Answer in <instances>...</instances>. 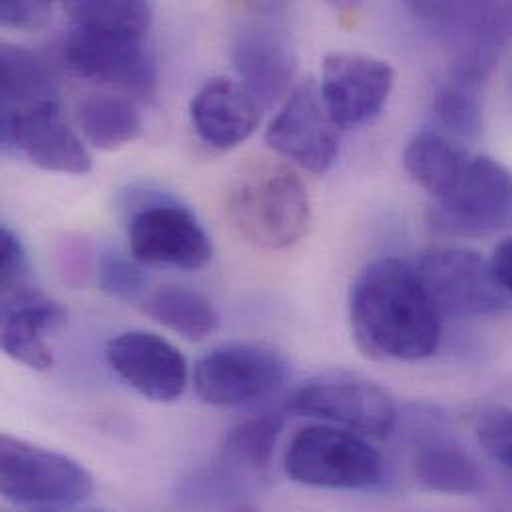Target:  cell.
I'll return each instance as SVG.
<instances>
[{"mask_svg":"<svg viewBox=\"0 0 512 512\" xmlns=\"http://www.w3.org/2000/svg\"><path fill=\"white\" fill-rule=\"evenodd\" d=\"M32 289L30 261L20 238L8 228H0V293L2 299Z\"/></svg>","mask_w":512,"mask_h":512,"instance_id":"484cf974","label":"cell"},{"mask_svg":"<svg viewBox=\"0 0 512 512\" xmlns=\"http://www.w3.org/2000/svg\"><path fill=\"white\" fill-rule=\"evenodd\" d=\"M509 2H511V8H512V0H509Z\"/></svg>","mask_w":512,"mask_h":512,"instance_id":"1f68e13d","label":"cell"},{"mask_svg":"<svg viewBox=\"0 0 512 512\" xmlns=\"http://www.w3.org/2000/svg\"><path fill=\"white\" fill-rule=\"evenodd\" d=\"M261 110L252 92L230 78L208 80L190 106L200 140L220 152L240 146L256 132Z\"/></svg>","mask_w":512,"mask_h":512,"instance_id":"2e32d148","label":"cell"},{"mask_svg":"<svg viewBox=\"0 0 512 512\" xmlns=\"http://www.w3.org/2000/svg\"><path fill=\"white\" fill-rule=\"evenodd\" d=\"M146 311L188 341H204L220 327V315L212 301L186 285H162L152 293Z\"/></svg>","mask_w":512,"mask_h":512,"instance_id":"44dd1931","label":"cell"},{"mask_svg":"<svg viewBox=\"0 0 512 512\" xmlns=\"http://www.w3.org/2000/svg\"><path fill=\"white\" fill-rule=\"evenodd\" d=\"M285 473L307 487L369 491L383 483L385 461L361 437L315 425L293 437L285 453Z\"/></svg>","mask_w":512,"mask_h":512,"instance_id":"277c9868","label":"cell"},{"mask_svg":"<svg viewBox=\"0 0 512 512\" xmlns=\"http://www.w3.org/2000/svg\"><path fill=\"white\" fill-rule=\"evenodd\" d=\"M483 76L455 70L433 98V118L445 136L473 140L483 128Z\"/></svg>","mask_w":512,"mask_h":512,"instance_id":"7402d4cb","label":"cell"},{"mask_svg":"<svg viewBox=\"0 0 512 512\" xmlns=\"http://www.w3.org/2000/svg\"><path fill=\"white\" fill-rule=\"evenodd\" d=\"M0 138L34 166L60 174H86L92 168L88 150L68 126L58 86L2 96Z\"/></svg>","mask_w":512,"mask_h":512,"instance_id":"3957f363","label":"cell"},{"mask_svg":"<svg viewBox=\"0 0 512 512\" xmlns=\"http://www.w3.org/2000/svg\"><path fill=\"white\" fill-rule=\"evenodd\" d=\"M511 218V172L489 156L471 158L457 188L435 210L437 226L457 234L495 232Z\"/></svg>","mask_w":512,"mask_h":512,"instance_id":"4fadbf2b","label":"cell"},{"mask_svg":"<svg viewBox=\"0 0 512 512\" xmlns=\"http://www.w3.org/2000/svg\"><path fill=\"white\" fill-rule=\"evenodd\" d=\"M146 36L74 28L62 44V60L72 74L88 82L152 96L158 68Z\"/></svg>","mask_w":512,"mask_h":512,"instance_id":"ba28073f","label":"cell"},{"mask_svg":"<svg viewBox=\"0 0 512 512\" xmlns=\"http://www.w3.org/2000/svg\"><path fill=\"white\" fill-rule=\"evenodd\" d=\"M130 252L146 265L202 269L212 256V242L190 208L172 198L140 204L128 224Z\"/></svg>","mask_w":512,"mask_h":512,"instance_id":"30bf717a","label":"cell"},{"mask_svg":"<svg viewBox=\"0 0 512 512\" xmlns=\"http://www.w3.org/2000/svg\"><path fill=\"white\" fill-rule=\"evenodd\" d=\"M64 323V307L34 289L2 299V349L14 361L46 371L52 367L54 355L44 337Z\"/></svg>","mask_w":512,"mask_h":512,"instance_id":"e0dca14e","label":"cell"},{"mask_svg":"<svg viewBox=\"0 0 512 512\" xmlns=\"http://www.w3.org/2000/svg\"><path fill=\"white\" fill-rule=\"evenodd\" d=\"M232 58L242 84L252 92L263 110L289 96L297 58L289 36L269 24H250L234 40Z\"/></svg>","mask_w":512,"mask_h":512,"instance_id":"9a60e30c","label":"cell"},{"mask_svg":"<svg viewBox=\"0 0 512 512\" xmlns=\"http://www.w3.org/2000/svg\"><path fill=\"white\" fill-rule=\"evenodd\" d=\"M226 218L232 230L259 250L297 244L311 222V202L297 172L271 158L250 160L226 190Z\"/></svg>","mask_w":512,"mask_h":512,"instance_id":"7a4b0ae2","label":"cell"},{"mask_svg":"<svg viewBox=\"0 0 512 512\" xmlns=\"http://www.w3.org/2000/svg\"><path fill=\"white\" fill-rule=\"evenodd\" d=\"M98 285L108 295L130 301L144 291L146 275L130 259L120 254H104L98 263Z\"/></svg>","mask_w":512,"mask_h":512,"instance_id":"4316f807","label":"cell"},{"mask_svg":"<svg viewBox=\"0 0 512 512\" xmlns=\"http://www.w3.org/2000/svg\"><path fill=\"white\" fill-rule=\"evenodd\" d=\"M469 160V154L443 132L417 134L403 156L409 176L437 202L457 188Z\"/></svg>","mask_w":512,"mask_h":512,"instance_id":"ac0fdd59","label":"cell"},{"mask_svg":"<svg viewBox=\"0 0 512 512\" xmlns=\"http://www.w3.org/2000/svg\"><path fill=\"white\" fill-rule=\"evenodd\" d=\"M491 261H493V269H495L499 281L505 285L507 291L512 293V238L497 246Z\"/></svg>","mask_w":512,"mask_h":512,"instance_id":"f1b7e54d","label":"cell"},{"mask_svg":"<svg viewBox=\"0 0 512 512\" xmlns=\"http://www.w3.org/2000/svg\"><path fill=\"white\" fill-rule=\"evenodd\" d=\"M267 144L283 158L313 174H325L339 154V126L329 116L313 80L291 90L265 134Z\"/></svg>","mask_w":512,"mask_h":512,"instance_id":"8fae6325","label":"cell"},{"mask_svg":"<svg viewBox=\"0 0 512 512\" xmlns=\"http://www.w3.org/2000/svg\"><path fill=\"white\" fill-rule=\"evenodd\" d=\"M333 4H339V6H355V4H359L361 0H331Z\"/></svg>","mask_w":512,"mask_h":512,"instance_id":"4dcf8cb0","label":"cell"},{"mask_svg":"<svg viewBox=\"0 0 512 512\" xmlns=\"http://www.w3.org/2000/svg\"><path fill=\"white\" fill-rule=\"evenodd\" d=\"M54 0H0V20L6 28L38 30L52 14Z\"/></svg>","mask_w":512,"mask_h":512,"instance_id":"83f0119b","label":"cell"},{"mask_svg":"<svg viewBox=\"0 0 512 512\" xmlns=\"http://www.w3.org/2000/svg\"><path fill=\"white\" fill-rule=\"evenodd\" d=\"M2 497L28 509H66L92 497L90 473L66 455L46 451L22 439H0Z\"/></svg>","mask_w":512,"mask_h":512,"instance_id":"5b68a950","label":"cell"},{"mask_svg":"<svg viewBox=\"0 0 512 512\" xmlns=\"http://www.w3.org/2000/svg\"><path fill=\"white\" fill-rule=\"evenodd\" d=\"M287 363L279 349L236 341L206 353L194 371L198 397L212 407H246L275 395L285 381Z\"/></svg>","mask_w":512,"mask_h":512,"instance_id":"52a82bcc","label":"cell"},{"mask_svg":"<svg viewBox=\"0 0 512 512\" xmlns=\"http://www.w3.org/2000/svg\"><path fill=\"white\" fill-rule=\"evenodd\" d=\"M477 437L485 453L512 471V407H489L477 417Z\"/></svg>","mask_w":512,"mask_h":512,"instance_id":"d4e9b609","label":"cell"},{"mask_svg":"<svg viewBox=\"0 0 512 512\" xmlns=\"http://www.w3.org/2000/svg\"><path fill=\"white\" fill-rule=\"evenodd\" d=\"M281 431V413H263L234 425L224 443L226 461L252 473L267 469Z\"/></svg>","mask_w":512,"mask_h":512,"instance_id":"cb8c5ba5","label":"cell"},{"mask_svg":"<svg viewBox=\"0 0 512 512\" xmlns=\"http://www.w3.org/2000/svg\"><path fill=\"white\" fill-rule=\"evenodd\" d=\"M395 84L393 68L379 58L357 52H333L323 60L319 92L339 128L373 120L389 100Z\"/></svg>","mask_w":512,"mask_h":512,"instance_id":"7c38bea8","label":"cell"},{"mask_svg":"<svg viewBox=\"0 0 512 512\" xmlns=\"http://www.w3.org/2000/svg\"><path fill=\"white\" fill-rule=\"evenodd\" d=\"M234 2H242L248 6H254L259 10H275L279 4H283L285 0H234Z\"/></svg>","mask_w":512,"mask_h":512,"instance_id":"f546056e","label":"cell"},{"mask_svg":"<svg viewBox=\"0 0 512 512\" xmlns=\"http://www.w3.org/2000/svg\"><path fill=\"white\" fill-rule=\"evenodd\" d=\"M287 409L373 439L387 437L397 421L395 403L385 389L345 373H329L303 383L289 397Z\"/></svg>","mask_w":512,"mask_h":512,"instance_id":"9c48e42d","label":"cell"},{"mask_svg":"<svg viewBox=\"0 0 512 512\" xmlns=\"http://www.w3.org/2000/svg\"><path fill=\"white\" fill-rule=\"evenodd\" d=\"M441 317H479L511 307L493 261L475 250L435 248L413 265Z\"/></svg>","mask_w":512,"mask_h":512,"instance_id":"8992f818","label":"cell"},{"mask_svg":"<svg viewBox=\"0 0 512 512\" xmlns=\"http://www.w3.org/2000/svg\"><path fill=\"white\" fill-rule=\"evenodd\" d=\"M78 124L84 138L98 150L112 152L142 136L138 108L124 96L90 94L80 102Z\"/></svg>","mask_w":512,"mask_h":512,"instance_id":"ffe728a7","label":"cell"},{"mask_svg":"<svg viewBox=\"0 0 512 512\" xmlns=\"http://www.w3.org/2000/svg\"><path fill=\"white\" fill-rule=\"evenodd\" d=\"M106 361L120 379L150 401L172 403L186 391L188 363L184 355L156 333H120L108 341Z\"/></svg>","mask_w":512,"mask_h":512,"instance_id":"5bb4252c","label":"cell"},{"mask_svg":"<svg viewBox=\"0 0 512 512\" xmlns=\"http://www.w3.org/2000/svg\"><path fill=\"white\" fill-rule=\"evenodd\" d=\"M415 479L429 491L469 495L481 487V471L475 459L455 441L427 437L413 459Z\"/></svg>","mask_w":512,"mask_h":512,"instance_id":"d6986e66","label":"cell"},{"mask_svg":"<svg viewBox=\"0 0 512 512\" xmlns=\"http://www.w3.org/2000/svg\"><path fill=\"white\" fill-rule=\"evenodd\" d=\"M62 6L74 28L132 34H148L150 30L148 0H62Z\"/></svg>","mask_w":512,"mask_h":512,"instance_id":"603a6c76","label":"cell"},{"mask_svg":"<svg viewBox=\"0 0 512 512\" xmlns=\"http://www.w3.org/2000/svg\"><path fill=\"white\" fill-rule=\"evenodd\" d=\"M355 345L369 359L419 361L437 351L441 315L413 265L395 257L369 263L351 287Z\"/></svg>","mask_w":512,"mask_h":512,"instance_id":"6da1fadb","label":"cell"}]
</instances>
